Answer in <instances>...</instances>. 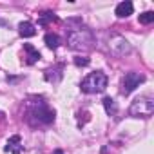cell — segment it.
Wrapping results in <instances>:
<instances>
[{
	"label": "cell",
	"mask_w": 154,
	"mask_h": 154,
	"mask_svg": "<svg viewBox=\"0 0 154 154\" xmlns=\"http://www.w3.org/2000/svg\"><path fill=\"white\" fill-rule=\"evenodd\" d=\"M145 82V76L141 72H136V71H131L125 74V78L122 82V94H131L136 87H140V84Z\"/></svg>",
	"instance_id": "5b68a950"
},
{
	"label": "cell",
	"mask_w": 154,
	"mask_h": 154,
	"mask_svg": "<svg viewBox=\"0 0 154 154\" xmlns=\"http://www.w3.org/2000/svg\"><path fill=\"white\" fill-rule=\"evenodd\" d=\"M26 122L31 127H44V125H51L54 122V111L47 105V102H44L42 98H36L35 102L27 103L26 109Z\"/></svg>",
	"instance_id": "6da1fadb"
},
{
	"label": "cell",
	"mask_w": 154,
	"mask_h": 154,
	"mask_svg": "<svg viewBox=\"0 0 154 154\" xmlns=\"http://www.w3.org/2000/svg\"><path fill=\"white\" fill-rule=\"evenodd\" d=\"M62 69H63L62 63L45 69V80H47V82H58V80L62 78Z\"/></svg>",
	"instance_id": "9c48e42d"
},
{
	"label": "cell",
	"mask_w": 154,
	"mask_h": 154,
	"mask_svg": "<svg viewBox=\"0 0 154 154\" xmlns=\"http://www.w3.org/2000/svg\"><path fill=\"white\" fill-rule=\"evenodd\" d=\"M44 40H45V45H47L49 49H56V47L60 45V36L54 35V33H47Z\"/></svg>",
	"instance_id": "5bb4252c"
},
{
	"label": "cell",
	"mask_w": 154,
	"mask_h": 154,
	"mask_svg": "<svg viewBox=\"0 0 154 154\" xmlns=\"http://www.w3.org/2000/svg\"><path fill=\"white\" fill-rule=\"evenodd\" d=\"M129 114L134 118H150L154 114V98L152 96L136 98L129 107Z\"/></svg>",
	"instance_id": "277c9868"
},
{
	"label": "cell",
	"mask_w": 154,
	"mask_h": 154,
	"mask_svg": "<svg viewBox=\"0 0 154 154\" xmlns=\"http://www.w3.org/2000/svg\"><path fill=\"white\" fill-rule=\"evenodd\" d=\"M82 91L87 94H96V93H103L107 87V76L102 71H94L91 74H87L84 82H82Z\"/></svg>",
	"instance_id": "3957f363"
},
{
	"label": "cell",
	"mask_w": 154,
	"mask_h": 154,
	"mask_svg": "<svg viewBox=\"0 0 154 154\" xmlns=\"http://www.w3.org/2000/svg\"><path fill=\"white\" fill-rule=\"evenodd\" d=\"M132 11H134V6H132V2H129V0L120 2V4L116 6V17H118V18H127V17L132 15Z\"/></svg>",
	"instance_id": "ba28073f"
},
{
	"label": "cell",
	"mask_w": 154,
	"mask_h": 154,
	"mask_svg": "<svg viewBox=\"0 0 154 154\" xmlns=\"http://www.w3.org/2000/svg\"><path fill=\"white\" fill-rule=\"evenodd\" d=\"M67 45L74 51H91L94 45V35L89 27H74L67 33Z\"/></svg>",
	"instance_id": "7a4b0ae2"
},
{
	"label": "cell",
	"mask_w": 154,
	"mask_h": 154,
	"mask_svg": "<svg viewBox=\"0 0 154 154\" xmlns=\"http://www.w3.org/2000/svg\"><path fill=\"white\" fill-rule=\"evenodd\" d=\"M54 154H63V152H62V150L58 149V150H54Z\"/></svg>",
	"instance_id": "e0dca14e"
},
{
	"label": "cell",
	"mask_w": 154,
	"mask_h": 154,
	"mask_svg": "<svg viewBox=\"0 0 154 154\" xmlns=\"http://www.w3.org/2000/svg\"><path fill=\"white\" fill-rule=\"evenodd\" d=\"M109 51H111L112 56H125V54H129V53L132 51V47H131V44H129L123 36L114 35V36L109 40Z\"/></svg>",
	"instance_id": "8992f818"
},
{
	"label": "cell",
	"mask_w": 154,
	"mask_h": 154,
	"mask_svg": "<svg viewBox=\"0 0 154 154\" xmlns=\"http://www.w3.org/2000/svg\"><path fill=\"white\" fill-rule=\"evenodd\" d=\"M74 63L78 65V67H85V65H89V58H82V56H76V58H74Z\"/></svg>",
	"instance_id": "2e32d148"
},
{
	"label": "cell",
	"mask_w": 154,
	"mask_h": 154,
	"mask_svg": "<svg viewBox=\"0 0 154 154\" xmlns=\"http://www.w3.org/2000/svg\"><path fill=\"white\" fill-rule=\"evenodd\" d=\"M18 33H20V36H24V38H31V36L36 35V27H35L31 22H22V24L18 26Z\"/></svg>",
	"instance_id": "30bf717a"
},
{
	"label": "cell",
	"mask_w": 154,
	"mask_h": 154,
	"mask_svg": "<svg viewBox=\"0 0 154 154\" xmlns=\"http://www.w3.org/2000/svg\"><path fill=\"white\" fill-rule=\"evenodd\" d=\"M103 107H105V112L109 114V116H116L118 114V105H116V102L112 100V98H103Z\"/></svg>",
	"instance_id": "7c38bea8"
},
{
	"label": "cell",
	"mask_w": 154,
	"mask_h": 154,
	"mask_svg": "<svg viewBox=\"0 0 154 154\" xmlns=\"http://www.w3.org/2000/svg\"><path fill=\"white\" fill-rule=\"evenodd\" d=\"M24 51L27 53V56H26L27 60H26V62H27L29 65H33L35 62H38V60H40V53H38L31 44H24Z\"/></svg>",
	"instance_id": "8fae6325"
},
{
	"label": "cell",
	"mask_w": 154,
	"mask_h": 154,
	"mask_svg": "<svg viewBox=\"0 0 154 154\" xmlns=\"http://www.w3.org/2000/svg\"><path fill=\"white\" fill-rule=\"evenodd\" d=\"M152 22H154V13H152V11H145V13L140 15V24L149 26V24H152Z\"/></svg>",
	"instance_id": "9a60e30c"
},
{
	"label": "cell",
	"mask_w": 154,
	"mask_h": 154,
	"mask_svg": "<svg viewBox=\"0 0 154 154\" xmlns=\"http://www.w3.org/2000/svg\"><path fill=\"white\" fill-rule=\"evenodd\" d=\"M22 138L18 136V134H15V136H11L9 140H8V145H6V150L8 152H11V154H22Z\"/></svg>",
	"instance_id": "52a82bcc"
},
{
	"label": "cell",
	"mask_w": 154,
	"mask_h": 154,
	"mask_svg": "<svg viewBox=\"0 0 154 154\" xmlns=\"http://www.w3.org/2000/svg\"><path fill=\"white\" fill-rule=\"evenodd\" d=\"M56 20H58V17H56L54 13H51V11H44V13H40L38 24H40V26H47V24H51V22H56Z\"/></svg>",
	"instance_id": "4fadbf2b"
}]
</instances>
